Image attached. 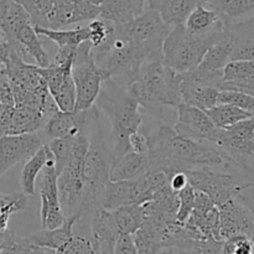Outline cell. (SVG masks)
Masks as SVG:
<instances>
[{
    "label": "cell",
    "instance_id": "cell-1",
    "mask_svg": "<svg viewBox=\"0 0 254 254\" xmlns=\"http://www.w3.org/2000/svg\"><path fill=\"white\" fill-rule=\"evenodd\" d=\"M148 139L150 173H164L169 179L176 173L202 169L238 174L215 143L186 138L178 133L173 126L161 124L149 134Z\"/></svg>",
    "mask_w": 254,
    "mask_h": 254
},
{
    "label": "cell",
    "instance_id": "cell-2",
    "mask_svg": "<svg viewBox=\"0 0 254 254\" xmlns=\"http://www.w3.org/2000/svg\"><path fill=\"white\" fill-rule=\"evenodd\" d=\"M129 89L146 113L161 124L175 127L178 109L183 104L180 73L171 69L164 57L145 62Z\"/></svg>",
    "mask_w": 254,
    "mask_h": 254
},
{
    "label": "cell",
    "instance_id": "cell-3",
    "mask_svg": "<svg viewBox=\"0 0 254 254\" xmlns=\"http://www.w3.org/2000/svg\"><path fill=\"white\" fill-rule=\"evenodd\" d=\"M96 106L106 113L111 123L107 145L116 160L131 151L130 136L139 131L143 123L140 106L128 87L112 78L104 82Z\"/></svg>",
    "mask_w": 254,
    "mask_h": 254
},
{
    "label": "cell",
    "instance_id": "cell-4",
    "mask_svg": "<svg viewBox=\"0 0 254 254\" xmlns=\"http://www.w3.org/2000/svg\"><path fill=\"white\" fill-rule=\"evenodd\" d=\"M96 64L108 72L112 79L130 88L139 78L148 56L124 32L122 25L116 24L112 36L97 47H92Z\"/></svg>",
    "mask_w": 254,
    "mask_h": 254
},
{
    "label": "cell",
    "instance_id": "cell-5",
    "mask_svg": "<svg viewBox=\"0 0 254 254\" xmlns=\"http://www.w3.org/2000/svg\"><path fill=\"white\" fill-rule=\"evenodd\" d=\"M226 27L197 35L189 31L185 25H176L164 42V61L178 73L192 71L200 66L208 50L221 39Z\"/></svg>",
    "mask_w": 254,
    "mask_h": 254
},
{
    "label": "cell",
    "instance_id": "cell-6",
    "mask_svg": "<svg viewBox=\"0 0 254 254\" xmlns=\"http://www.w3.org/2000/svg\"><path fill=\"white\" fill-rule=\"evenodd\" d=\"M114 158L101 133L91 139V148L83 168V207L79 217H91L97 208L102 207L104 193L111 183V170Z\"/></svg>",
    "mask_w": 254,
    "mask_h": 254
},
{
    "label": "cell",
    "instance_id": "cell-7",
    "mask_svg": "<svg viewBox=\"0 0 254 254\" xmlns=\"http://www.w3.org/2000/svg\"><path fill=\"white\" fill-rule=\"evenodd\" d=\"M215 144L235 170L254 184V117L220 130Z\"/></svg>",
    "mask_w": 254,
    "mask_h": 254
},
{
    "label": "cell",
    "instance_id": "cell-8",
    "mask_svg": "<svg viewBox=\"0 0 254 254\" xmlns=\"http://www.w3.org/2000/svg\"><path fill=\"white\" fill-rule=\"evenodd\" d=\"M72 74L77 91L76 111H86L96 106L102 87L111 76L94 61L91 41L83 42L77 49Z\"/></svg>",
    "mask_w": 254,
    "mask_h": 254
},
{
    "label": "cell",
    "instance_id": "cell-9",
    "mask_svg": "<svg viewBox=\"0 0 254 254\" xmlns=\"http://www.w3.org/2000/svg\"><path fill=\"white\" fill-rule=\"evenodd\" d=\"M188 175L190 185L196 191L206 193L218 207L237 198L243 189L252 185L241 174L216 169L189 171Z\"/></svg>",
    "mask_w": 254,
    "mask_h": 254
},
{
    "label": "cell",
    "instance_id": "cell-10",
    "mask_svg": "<svg viewBox=\"0 0 254 254\" xmlns=\"http://www.w3.org/2000/svg\"><path fill=\"white\" fill-rule=\"evenodd\" d=\"M122 27L129 39L145 52L148 61H151L164 57V42L174 26L165 22L156 10L148 9L130 24L122 25Z\"/></svg>",
    "mask_w": 254,
    "mask_h": 254
},
{
    "label": "cell",
    "instance_id": "cell-11",
    "mask_svg": "<svg viewBox=\"0 0 254 254\" xmlns=\"http://www.w3.org/2000/svg\"><path fill=\"white\" fill-rule=\"evenodd\" d=\"M101 130V117L97 106L86 111L62 112L52 116L42 129L47 143L52 139L76 138L83 135L91 140Z\"/></svg>",
    "mask_w": 254,
    "mask_h": 254
},
{
    "label": "cell",
    "instance_id": "cell-12",
    "mask_svg": "<svg viewBox=\"0 0 254 254\" xmlns=\"http://www.w3.org/2000/svg\"><path fill=\"white\" fill-rule=\"evenodd\" d=\"M40 201H41L42 228L55 230L61 227L67 217L62 210L59 190V174L52 153L45 166L44 175L40 184Z\"/></svg>",
    "mask_w": 254,
    "mask_h": 254
},
{
    "label": "cell",
    "instance_id": "cell-13",
    "mask_svg": "<svg viewBox=\"0 0 254 254\" xmlns=\"http://www.w3.org/2000/svg\"><path fill=\"white\" fill-rule=\"evenodd\" d=\"M46 144L47 139L42 130L20 135H1L0 174L4 175L16 164L26 163Z\"/></svg>",
    "mask_w": 254,
    "mask_h": 254
},
{
    "label": "cell",
    "instance_id": "cell-14",
    "mask_svg": "<svg viewBox=\"0 0 254 254\" xmlns=\"http://www.w3.org/2000/svg\"><path fill=\"white\" fill-rule=\"evenodd\" d=\"M49 2V27L64 30L79 22L93 21L101 16V6L87 0H47Z\"/></svg>",
    "mask_w": 254,
    "mask_h": 254
},
{
    "label": "cell",
    "instance_id": "cell-15",
    "mask_svg": "<svg viewBox=\"0 0 254 254\" xmlns=\"http://www.w3.org/2000/svg\"><path fill=\"white\" fill-rule=\"evenodd\" d=\"M72 68L73 64L56 66L51 64V66L46 68L40 67V73L46 81L52 98L62 112L76 111L77 91Z\"/></svg>",
    "mask_w": 254,
    "mask_h": 254
},
{
    "label": "cell",
    "instance_id": "cell-16",
    "mask_svg": "<svg viewBox=\"0 0 254 254\" xmlns=\"http://www.w3.org/2000/svg\"><path fill=\"white\" fill-rule=\"evenodd\" d=\"M174 128L186 138L211 143H216L221 130L215 126L207 112L188 104L179 107L178 123Z\"/></svg>",
    "mask_w": 254,
    "mask_h": 254
},
{
    "label": "cell",
    "instance_id": "cell-17",
    "mask_svg": "<svg viewBox=\"0 0 254 254\" xmlns=\"http://www.w3.org/2000/svg\"><path fill=\"white\" fill-rule=\"evenodd\" d=\"M47 117L42 112L27 107H17L6 112H0L1 135H20L37 133L44 129Z\"/></svg>",
    "mask_w": 254,
    "mask_h": 254
},
{
    "label": "cell",
    "instance_id": "cell-18",
    "mask_svg": "<svg viewBox=\"0 0 254 254\" xmlns=\"http://www.w3.org/2000/svg\"><path fill=\"white\" fill-rule=\"evenodd\" d=\"M254 220L248 208L238 198L220 207V240L222 242L238 235L252 237Z\"/></svg>",
    "mask_w": 254,
    "mask_h": 254
},
{
    "label": "cell",
    "instance_id": "cell-19",
    "mask_svg": "<svg viewBox=\"0 0 254 254\" xmlns=\"http://www.w3.org/2000/svg\"><path fill=\"white\" fill-rule=\"evenodd\" d=\"M188 225L196 228L203 237L220 240V207L206 193L196 191L195 208Z\"/></svg>",
    "mask_w": 254,
    "mask_h": 254
},
{
    "label": "cell",
    "instance_id": "cell-20",
    "mask_svg": "<svg viewBox=\"0 0 254 254\" xmlns=\"http://www.w3.org/2000/svg\"><path fill=\"white\" fill-rule=\"evenodd\" d=\"M91 233L101 254H113L117 243L123 233L112 211L97 208L91 216Z\"/></svg>",
    "mask_w": 254,
    "mask_h": 254
},
{
    "label": "cell",
    "instance_id": "cell-21",
    "mask_svg": "<svg viewBox=\"0 0 254 254\" xmlns=\"http://www.w3.org/2000/svg\"><path fill=\"white\" fill-rule=\"evenodd\" d=\"M150 169L149 154L129 151L114 160L111 170V181H135L150 173Z\"/></svg>",
    "mask_w": 254,
    "mask_h": 254
},
{
    "label": "cell",
    "instance_id": "cell-22",
    "mask_svg": "<svg viewBox=\"0 0 254 254\" xmlns=\"http://www.w3.org/2000/svg\"><path fill=\"white\" fill-rule=\"evenodd\" d=\"M207 0H148L149 9H154L171 26L184 25L189 15Z\"/></svg>",
    "mask_w": 254,
    "mask_h": 254
},
{
    "label": "cell",
    "instance_id": "cell-23",
    "mask_svg": "<svg viewBox=\"0 0 254 254\" xmlns=\"http://www.w3.org/2000/svg\"><path fill=\"white\" fill-rule=\"evenodd\" d=\"M78 218L79 215L69 216L66 218L61 227L55 228V230H44L42 228L41 231H37V232L25 236V237L31 245L37 246V247L59 251L72 238L74 232V225L78 221Z\"/></svg>",
    "mask_w": 254,
    "mask_h": 254
},
{
    "label": "cell",
    "instance_id": "cell-24",
    "mask_svg": "<svg viewBox=\"0 0 254 254\" xmlns=\"http://www.w3.org/2000/svg\"><path fill=\"white\" fill-rule=\"evenodd\" d=\"M145 1L148 0H106L99 17L117 25H128L145 11Z\"/></svg>",
    "mask_w": 254,
    "mask_h": 254
},
{
    "label": "cell",
    "instance_id": "cell-25",
    "mask_svg": "<svg viewBox=\"0 0 254 254\" xmlns=\"http://www.w3.org/2000/svg\"><path fill=\"white\" fill-rule=\"evenodd\" d=\"M233 40H235V47H233L232 61H240V60H254V15L248 19L242 20L228 26Z\"/></svg>",
    "mask_w": 254,
    "mask_h": 254
},
{
    "label": "cell",
    "instance_id": "cell-26",
    "mask_svg": "<svg viewBox=\"0 0 254 254\" xmlns=\"http://www.w3.org/2000/svg\"><path fill=\"white\" fill-rule=\"evenodd\" d=\"M54 254H101L91 233V218L79 217L71 240Z\"/></svg>",
    "mask_w": 254,
    "mask_h": 254
},
{
    "label": "cell",
    "instance_id": "cell-27",
    "mask_svg": "<svg viewBox=\"0 0 254 254\" xmlns=\"http://www.w3.org/2000/svg\"><path fill=\"white\" fill-rule=\"evenodd\" d=\"M180 81L183 104L196 107V108H200L206 112L217 106L220 89L192 83V82L188 81L183 76V73H180Z\"/></svg>",
    "mask_w": 254,
    "mask_h": 254
},
{
    "label": "cell",
    "instance_id": "cell-28",
    "mask_svg": "<svg viewBox=\"0 0 254 254\" xmlns=\"http://www.w3.org/2000/svg\"><path fill=\"white\" fill-rule=\"evenodd\" d=\"M32 22L29 12L14 0H0V30L1 36L14 39L22 25Z\"/></svg>",
    "mask_w": 254,
    "mask_h": 254
},
{
    "label": "cell",
    "instance_id": "cell-29",
    "mask_svg": "<svg viewBox=\"0 0 254 254\" xmlns=\"http://www.w3.org/2000/svg\"><path fill=\"white\" fill-rule=\"evenodd\" d=\"M9 40H14V41L19 42L26 51L27 56H31L39 67L46 68V67L51 66L52 62L50 61L49 55L45 51L44 44L40 40V35L36 32L32 22H27V24L22 25L19 31L16 32L14 39Z\"/></svg>",
    "mask_w": 254,
    "mask_h": 254
},
{
    "label": "cell",
    "instance_id": "cell-30",
    "mask_svg": "<svg viewBox=\"0 0 254 254\" xmlns=\"http://www.w3.org/2000/svg\"><path fill=\"white\" fill-rule=\"evenodd\" d=\"M205 6L217 12L227 26L245 20L243 17L254 11V0H207Z\"/></svg>",
    "mask_w": 254,
    "mask_h": 254
},
{
    "label": "cell",
    "instance_id": "cell-31",
    "mask_svg": "<svg viewBox=\"0 0 254 254\" xmlns=\"http://www.w3.org/2000/svg\"><path fill=\"white\" fill-rule=\"evenodd\" d=\"M233 47H235V40L227 26L221 39L208 50L201 64L211 71L222 72L226 66L232 61Z\"/></svg>",
    "mask_w": 254,
    "mask_h": 254
},
{
    "label": "cell",
    "instance_id": "cell-32",
    "mask_svg": "<svg viewBox=\"0 0 254 254\" xmlns=\"http://www.w3.org/2000/svg\"><path fill=\"white\" fill-rule=\"evenodd\" d=\"M129 205H136L135 181H111L106 189L102 207L114 211Z\"/></svg>",
    "mask_w": 254,
    "mask_h": 254
},
{
    "label": "cell",
    "instance_id": "cell-33",
    "mask_svg": "<svg viewBox=\"0 0 254 254\" xmlns=\"http://www.w3.org/2000/svg\"><path fill=\"white\" fill-rule=\"evenodd\" d=\"M185 27L192 34L205 35L212 32L215 30L223 29L227 25L221 20L217 12L213 11L205 5H200L196 7L185 21Z\"/></svg>",
    "mask_w": 254,
    "mask_h": 254
},
{
    "label": "cell",
    "instance_id": "cell-34",
    "mask_svg": "<svg viewBox=\"0 0 254 254\" xmlns=\"http://www.w3.org/2000/svg\"><path fill=\"white\" fill-rule=\"evenodd\" d=\"M51 156V150L46 145L37 151L31 159L26 161L22 166L21 175H20V184H21L22 192L27 196L35 195V185H36V179L40 171H42L46 166L49 158Z\"/></svg>",
    "mask_w": 254,
    "mask_h": 254
},
{
    "label": "cell",
    "instance_id": "cell-35",
    "mask_svg": "<svg viewBox=\"0 0 254 254\" xmlns=\"http://www.w3.org/2000/svg\"><path fill=\"white\" fill-rule=\"evenodd\" d=\"M40 36L52 40L60 47H78L83 42L91 40L88 25L73 30H52L46 27H35Z\"/></svg>",
    "mask_w": 254,
    "mask_h": 254
},
{
    "label": "cell",
    "instance_id": "cell-36",
    "mask_svg": "<svg viewBox=\"0 0 254 254\" xmlns=\"http://www.w3.org/2000/svg\"><path fill=\"white\" fill-rule=\"evenodd\" d=\"M169 185V178L164 173H149L143 178L135 180V203H144L153 201L156 193Z\"/></svg>",
    "mask_w": 254,
    "mask_h": 254
},
{
    "label": "cell",
    "instance_id": "cell-37",
    "mask_svg": "<svg viewBox=\"0 0 254 254\" xmlns=\"http://www.w3.org/2000/svg\"><path fill=\"white\" fill-rule=\"evenodd\" d=\"M207 114L212 119L215 126L221 130L232 128L236 124L254 117L253 114L248 113L238 107L232 106V104H217L213 108L208 109Z\"/></svg>",
    "mask_w": 254,
    "mask_h": 254
},
{
    "label": "cell",
    "instance_id": "cell-38",
    "mask_svg": "<svg viewBox=\"0 0 254 254\" xmlns=\"http://www.w3.org/2000/svg\"><path fill=\"white\" fill-rule=\"evenodd\" d=\"M123 235L133 236L145 222L143 205H129L112 211Z\"/></svg>",
    "mask_w": 254,
    "mask_h": 254
},
{
    "label": "cell",
    "instance_id": "cell-39",
    "mask_svg": "<svg viewBox=\"0 0 254 254\" xmlns=\"http://www.w3.org/2000/svg\"><path fill=\"white\" fill-rule=\"evenodd\" d=\"M1 254H54L55 251L31 245L26 237L17 236L14 231L1 233Z\"/></svg>",
    "mask_w": 254,
    "mask_h": 254
},
{
    "label": "cell",
    "instance_id": "cell-40",
    "mask_svg": "<svg viewBox=\"0 0 254 254\" xmlns=\"http://www.w3.org/2000/svg\"><path fill=\"white\" fill-rule=\"evenodd\" d=\"M27 207V195L21 192H12L0 195V221H1V233L6 232L9 220L12 215L22 212Z\"/></svg>",
    "mask_w": 254,
    "mask_h": 254
},
{
    "label": "cell",
    "instance_id": "cell-41",
    "mask_svg": "<svg viewBox=\"0 0 254 254\" xmlns=\"http://www.w3.org/2000/svg\"><path fill=\"white\" fill-rule=\"evenodd\" d=\"M74 139L76 138L52 139L47 143V146L55 158V164H56V170L59 175L71 161L72 155H73Z\"/></svg>",
    "mask_w": 254,
    "mask_h": 254
},
{
    "label": "cell",
    "instance_id": "cell-42",
    "mask_svg": "<svg viewBox=\"0 0 254 254\" xmlns=\"http://www.w3.org/2000/svg\"><path fill=\"white\" fill-rule=\"evenodd\" d=\"M21 5L31 17L35 27H49V2L47 0H14Z\"/></svg>",
    "mask_w": 254,
    "mask_h": 254
},
{
    "label": "cell",
    "instance_id": "cell-43",
    "mask_svg": "<svg viewBox=\"0 0 254 254\" xmlns=\"http://www.w3.org/2000/svg\"><path fill=\"white\" fill-rule=\"evenodd\" d=\"M254 77V60H240V61H231L223 69V82L240 81V79Z\"/></svg>",
    "mask_w": 254,
    "mask_h": 254
},
{
    "label": "cell",
    "instance_id": "cell-44",
    "mask_svg": "<svg viewBox=\"0 0 254 254\" xmlns=\"http://www.w3.org/2000/svg\"><path fill=\"white\" fill-rule=\"evenodd\" d=\"M217 104H232L254 116V97L237 91H220Z\"/></svg>",
    "mask_w": 254,
    "mask_h": 254
},
{
    "label": "cell",
    "instance_id": "cell-45",
    "mask_svg": "<svg viewBox=\"0 0 254 254\" xmlns=\"http://www.w3.org/2000/svg\"><path fill=\"white\" fill-rule=\"evenodd\" d=\"M196 190L191 185L179 192V211L176 220L180 223H186L191 218L195 208Z\"/></svg>",
    "mask_w": 254,
    "mask_h": 254
},
{
    "label": "cell",
    "instance_id": "cell-46",
    "mask_svg": "<svg viewBox=\"0 0 254 254\" xmlns=\"http://www.w3.org/2000/svg\"><path fill=\"white\" fill-rule=\"evenodd\" d=\"M223 254H254L252 237L238 235L223 242Z\"/></svg>",
    "mask_w": 254,
    "mask_h": 254
},
{
    "label": "cell",
    "instance_id": "cell-47",
    "mask_svg": "<svg viewBox=\"0 0 254 254\" xmlns=\"http://www.w3.org/2000/svg\"><path fill=\"white\" fill-rule=\"evenodd\" d=\"M180 254H223V242L213 238H198L188 250L180 251Z\"/></svg>",
    "mask_w": 254,
    "mask_h": 254
},
{
    "label": "cell",
    "instance_id": "cell-48",
    "mask_svg": "<svg viewBox=\"0 0 254 254\" xmlns=\"http://www.w3.org/2000/svg\"><path fill=\"white\" fill-rule=\"evenodd\" d=\"M113 254H139L133 236L124 235L117 243Z\"/></svg>",
    "mask_w": 254,
    "mask_h": 254
},
{
    "label": "cell",
    "instance_id": "cell-49",
    "mask_svg": "<svg viewBox=\"0 0 254 254\" xmlns=\"http://www.w3.org/2000/svg\"><path fill=\"white\" fill-rule=\"evenodd\" d=\"M130 148L131 151H135L139 154H148L149 153V139L148 135L136 131L130 136Z\"/></svg>",
    "mask_w": 254,
    "mask_h": 254
},
{
    "label": "cell",
    "instance_id": "cell-50",
    "mask_svg": "<svg viewBox=\"0 0 254 254\" xmlns=\"http://www.w3.org/2000/svg\"><path fill=\"white\" fill-rule=\"evenodd\" d=\"M169 185H170V188L173 189L176 193L183 191L184 189H186L189 185H190V180H189L188 173L174 174V175L170 176V179H169Z\"/></svg>",
    "mask_w": 254,
    "mask_h": 254
},
{
    "label": "cell",
    "instance_id": "cell-51",
    "mask_svg": "<svg viewBox=\"0 0 254 254\" xmlns=\"http://www.w3.org/2000/svg\"><path fill=\"white\" fill-rule=\"evenodd\" d=\"M237 198L248 208V211H250L254 220V184L250 185L248 188L243 189Z\"/></svg>",
    "mask_w": 254,
    "mask_h": 254
},
{
    "label": "cell",
    "instance_id": "cell-52",
    "mask_svg": "<svg viewBox=\"0 0 254 254\" xmlns=\"http://www.w3.org/2000/svg\"><path fill=\"white\" fill-rule=\"evenodd\" d=\"M87 1L91 2V4H93V5H96V6H102L106 0H87Z\"/></svg>",
    "mask_w": 254,
    "mask_h": 254
},
{
    "label": "cell",
    "instance_id": "cell-53",
    "mask_svg": "<svg viewBox=\"0 0 254 254\" xmlns=\"http://www.w3.org/2000/svg\"><path fill=\"white\" fill-rule=\"evenodd\" d=\"M252 240H253V242H254V233H253V236H252Z\"/></svg>",
    "mask_w": 254,
    "mask_h": 254
},
{
    "label": "cell",
    "instance_id": "cell-54",
    "mask_svg": "<svg viewBox=\"0 0 254 254\" xmlns=\"http://www.w3.org/2000/svg\"><path fill=\"white\" fill-rule=\"evenodd\" d=\"M253 97H254V94H253Z\"/></svg>",
    "mask_w": 254,
    "mask_h": 254
}]
</instances>
